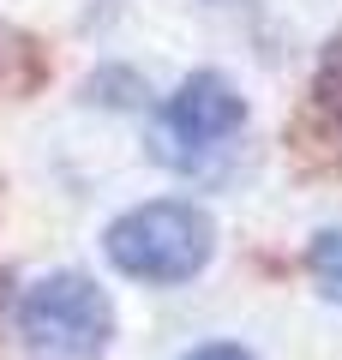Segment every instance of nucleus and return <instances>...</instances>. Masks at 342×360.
Wrapping results in <instances>:
<instances>
[{
  "mask_svg": "<svg viewBox=\"0 0 342 360\" xmlns=\"http://www.w3.org/2000/svg\"><path fill=\"white\" fill-rule=\"evenodd\" d=\"M102 252L120 276L151 288L192 283L216 252V222L204 217L192 198H151V205L114 217L102 234Z\"/></svg>",
  "mask_w": 342,
  "mask_h": 360,
  "instance_id": "f257e3e1",
  "label": "nucleus"
},
{
  "mask_svg": "<svg viewBox=\"0 0 342 360\" xmlns=\"http://www.w3.org/2000/svg\"><path fill=\"white\" fill-rule=\"evenodd\" d=\"M18 336L37 360H96L114 336V307L96 276L54 270L25 288L18 300Z\"/></svg>",
  "mask_w": 342,
  "mask_h": 360,
  "instance_id": "f03ea898",
  "label": "nucleus"
},
{
  "mask_svg": "<svg viewBox=\"0 0 342 360\" xmlns=\"http://www.w3.org/2000/svg\"><path fill=\"white\" fill-rule=\"evenodd\" d=\"M246 127V96L222 72H192L186 84L156 108L151 156L168 168H204L234 132Z\"/></svg>",
  "mask_w": 342,
  "mask_h": 360,
  "instance_id": "7ed1b4c3",
  "label": "nucleus"
},
{
  "mask_svg": "<svg viewBox=\"0 0 342 360\" xmlns=\"http://www.w3.org/2000/svg\"><path fill=\"white\" fill-rule=\"evenodd\" d=\"M306 270H312L318 295L342 307V229H318L312 234V246H306Z\"/></svg>",
  "mask_w": 342,
  "mask_h": 360,
  "instance_id": "20e7f679",
  "label": "nucleus"
},
{
  "mask_svg": "<svg viewBox=\"0 0 342 360\" xmlns=\"http://www.w3.org/2000/svg\"><path fill=\"white\" fill-rule=\"evenodd\" d=\"M186 360H258V354H253V348H241V342H198Z\"/></svg>",
  "mask_w": 342,
  "mask_h": 360,
  "instance_id": "39448f33",
  "label": "nucleus"
}]
</instances>
